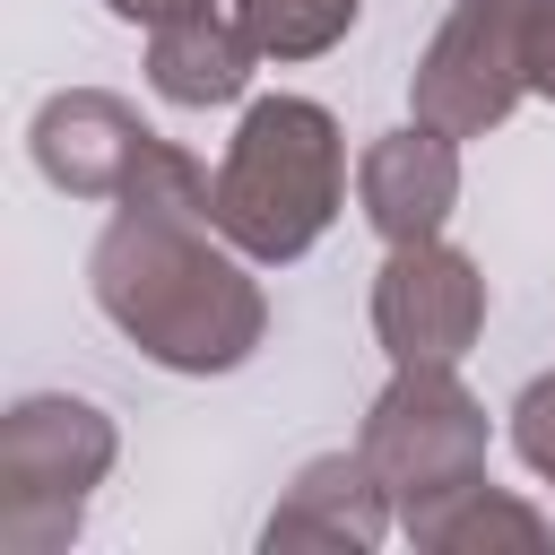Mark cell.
<instances>
[{"label": "cell", "mask_w": 555, "mask_h": 555, "mask_svg": "<svg viewBox=\"0 0 555 555\" xmlns=\"http://www.w3.org/2000/svg\"><path fill=\"white\" fill-rule=\"evenodd\" d=\"M208 182L173 139L147 156V173L113 199V225L95 234L87 286L95 312L165 373H234L269 338V295L243 269V251L208 217Z\"/></svg>", "instance_id": "1"}, {"label": "cell", "mask_w": 555, "mask_h": 555, "mask_svg": "<svg viewBox=\"0 0 555 555\" xmlns=\"http://www.w3.org/2000/svg\"><path fill=\"white\" fill-rule=\"evenodd\" d=\"M338 199H347V139H338L330 104H312V95H260L234 121L217 182H208L217 234L260 269L304 260L330 234Z\"/></svg>", "instance_id": "2"}, {"label": "cell", "mask_w": 555, "mask_h": 555, "mask_svg": "<svg viewBox=\"0 0 555 555\" xmlns=\"http://www.w3.org/2000/svg\"><path fill=\"white\" fill-rule=\"evenodd\" d=\"M520 95L555 104V0H451V17L434 26L408 78L416 121L451 139H486Z\"/></svg>", "instance_id": "3"}, {"label": "cell", "mask_w": 555, "mask_h": 555, "mask_svg": "<svg viewBox=\"0 0 555 555\" xmlns=\"http://www.w3.org/2000/svg\"><path fill=\"white\" fill-rule=\"evenodd\" d=\"M113 468V416L69 390H35L0 416V555H61Z\"/></svg>", "instance_id": "4"}, {"label": "cell", "mask_w": 555, "mask_h": 555, "mask_svg": "<svg viewBox=\"0 0 555 555\" xmlns=\"http://www.w3.org/2000/svg\"><path fill=\"white\" fill-rule=\"evenodd\" d=\"M356 451L373 460L399 529H425L451 494L486 486V408L460 390L451 364H399L390 390L364 408Z\"/></svg>", "instance_id": "5"}, {"label": "cell", "mask_w": 555, "mask_h": 555, "mask_svg": "<svg viewBox=\"0 0 555 555\" xmlns=\"http://www.w3.org/2000/svg\"><path fill=\"white\" fill-rule=\"evenodd\" d=\"M486 330V278L468 251H451L442 234L425 243H390L382 278H373V338L390 347V364H460Z\"/></svg>", "instance_id": "6"}, {"label": "cell", "mask_w": 555, "mask_h": 555, "mask_svg": "<svg viewBox=\"0 0 555 555\" xmlns=\"http://www.w3.org/2000/svg\"><path fill=\"white\" fill-rule=\"evenodd\" d=\"M26 147H35V165H43L52 191H69V199H121L165 139H156L121 95H104V87H61V95L35 104Z\"/></svg>", "instance_id": "7"}, {"label": "cell", "mask_w": 555, "mask_h": 555, "mask_svg": "<svg viewBox=\"0 0 555 555\" xmlns=\"http://www.w3.org/2000/svg\"><path fill=\"white\" fill-rule=\"evenodd\" d=\"M356 208L382 243H425L451 225L460 208V139L434 130V121H408V130H382L364 156H356Z\"/></svg>", "instance_id": "8"}, {"label": "cell", "mask_w": 555, "mask_h": 555, "mask_svg": "<svg viewBox=\"0 0 555 555\" xmlns=\"http://www.w3.org/2000/svg\"><path fill=\"white\" fill-rule=\"evenodd\" d=\"M390 529H399V512H390L373 460H364V451H321V460H304L295 486L278 494L260 546H269V555H278V546H382Z\"/></svg>", "instance_id": "9"}, {"label": "cell", "mask_w": 555, "mask_h": 555, "mask_svg": "<svg viewBox=\"0 0 555 555\" xmlns=\"http://www.w3.org/2000/svg\"><path fill=\"white\" fill-rule=\"evenodd\" d=\"M251 35H243V17L234 9H182V17H165V26H147V87L165 95V104H182V113H208V104H234L243 87H251Z\"/></svg>", "instance_id": "10"}, {"label": "cell", "mask_w": 555, "mask_h": 555, "mask_svg": "<svg viewBox=\"0 0 555 555\" xmlns=\"http://www.w3.org/2000/svg\"><path fill=\"white\" fill-rule=\"evenodd\" d=\"M425 555H546V512H529L503 486H468L451 494L425 529H408Z\"/></svg>", "instance_id": "11"}, {"label": "cell", "mask_w": 555, "mask_h": 555, "mask_svg": "<svg viewBox=\"0 0 555 555\" xmlns=\"http://www.w3.org/2000/svg\"><path fill=\"white\" fill-rule=\"evenodd\" d=\"M356 9L364 0H234V17H243V35H251L260 61H312V52H330L356 26Z\"/></svg>", "instance_id": "12"}, {"label": "cell", "mask_w": 555, "mask_h": 555, "mask_svg": "<svg viewBox=\"0 0 555 555\" xmlns=\"http://www.w3.org/2000/svg\"><path fill=\"white\" fill-rule=\"evenodd\" d=\"M512 451L555 486V373H538V382L512 399Z\"/></svg>", "instance_id": "13"}, {"label": "cell", "mask_w": 555, "mask_h": 555, "mask_svg": "<svg viewBox=\"0 0 555 555\" xmlns=\"http://www.w3.org/2000/svg\"><path fill=\"white\" fill-rule=\"evenodd\" d=\"M113 17H130V26H165V17H182V9H208V0H104Z\"/></svg>", "instance_id": "14"}]
</instances>
